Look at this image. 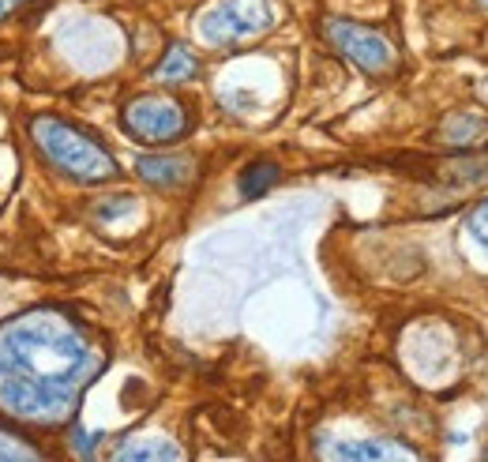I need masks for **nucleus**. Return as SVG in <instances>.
<instances>
[{
	"label": "nucleus",
	"mask_w": 488,
	"mask_h": 462,
	"mask_svg": "<svg viewBox=\"0 0 488 462\" xmlns=\"http://www.w3.org/2000/svg\"><path fill=\"white\" fill-rule=\"evenodd\" d=\"M98 365L83 331L53 308L0 323V406L23 421H64Z\"/></svg>",
	"instance_id": "f257e3e1"
},
{
	"label": "nucleus",
	"mask_w": 488,
	"mask_h": 462,
	"mask_svg": "<svg viewBox=\"0 0 488 462\" xmlns=\"http://www.w3.org/2000/svg\"><path fill=\"white\" fill-rule=\"evenodd\" d=\"M30 135H34L38 150H42L60 173L83 181V185L109 181L117 173V162L106 147H98L86 132L71 128V124L57 121V117H34V121H30Z\"/></svg>",
	"instance_id": "f03ea898"
},
{
	"label": "nucleus",
	"mask_w": 488,
	"mask_h": 462,
	"mask_svg": "<svg viewBox=\"0 0 488 462\" xmlns=\"http://www.w3.org/2000/svg\"><path fill=\"white\" fill-rule=\"evenodd\" d=\"M275 23L270 0H218L199 15V34L211 45H237L263 34Z\"/></svg>",
	"instance_id": "7ed1b4c3"
},
{
	"label": "nucleus",
	"mask_w": 488,
	"mask_h": 462,
	"mask_svg": "<svg viewBox=\"0 0 488 462\" xmlns=\"http://www.w3.org/2000/svg\"><path fill=\"white\" fill-rule=\"evenodd\" d=\"M121 124L139 143H177L188 132V109L165 94H139L124 106Z\"/></svg>",
	"instance_id": "20e7f679"
},
{
	"label": "nucleus",
	"mask_w": 488,
	"mask_h": 462,
	"mask_svg": "<svg viewBox=\"0 0 488 462\" xmlns=\"http://www.w3.org/2000/svg\"><path fill=\"white\" fill-rule=\"evenodd\" d=\"M323 30L334 42V49L342 57H349L368 76H387V71L398 68V49L375 27H364V23H353V19H327Z\"/></svg>",
	"instance_id": "39448f33"
},
{
	"label": "nucleus",
	"mask_w": 488,
	"mask_h": 462,
	"mask_svg": "<svg viewBox=\"0 0 488 462\" xmlns=\"http://www.w3.org/2000/svg\"><path fill=\"white\" fill-rule=\"evenodd\" d=\"M191 158L184 154H143L135 158V173H139L147 185H158V188H173V185H184V181H191Z\"/></svg>",
	"instance_id": "423d86ee"
},
{
	"label": "nucleus",
	"mask_w": 488,
	"mask_h": 462,
	"mask_svg": "<svg viewBox=\"0 0 488 462\" xmlns=\"http://www.w3.org/2000/svg\"><path fill=\"white\" fill-rule=\"evenodd\" d=\"M199 71V60L191 57L184 45H173V49H165L162 65L154 68V79H162V83H184V79H191Z\"/></svg>",
	"instance_id": "0eeeda50"
},
{
	"label": "nucleus",
	"mask_w": 488,
	"mask_h": 462,
	"mask_svg": "<svg viewBox=\"0 0 488 462\" xmlns=\"http://www.w3.org/2000/svg\"><path fill=\"white\" fill-rule=\"evenodd\" d=\"M278 177H282V173H278L275 162H252V165L241 173V196H244V199H259L267 188L278 185Z\"/></svg>",
	"instance_id": "6e6552de"
},
{
	"label": "nucleus",
	"mask_w": 488,
	"mask_h": 462,
	"mask_svg": "<svg viewBox=\"0 0 488 462\" xmlns=\"http://www.w3.org/2000/svg\"><path fill=\"white\" fill-rule=\"evenodd\" d=\"M338 459H413L410 448H391V443H375V440H361V443H338L334 448Z\"/></svg>",
	"instance_id": "1a4fd4ad"
},
{
	"label": "nucleus",
	"mask_w": 488,
	"mask_h": 462,
	"mask_svg": "<svg viewBox=\"0 0 488 462\" xmlns=\"http://www.w3.org/2000/svg\"><path fill=\"white\" fill-rule=\"evenodd\" d=\"M121 462H147V459H181V451L173 443L158 440V443H128V448L117 451Z\"/></svg>",
	"instance_id": "9d476101"
},
{
	"label": "nucleus",
	"mask_w": 488,
	"mask_h": 462,
	"mask_svg": "<svg viewBox=\"0 0 488 462\" xmlns=\"http://www.w3.org/2000/svg\"><path fill=\"white\" fill-rule=\"evenodd\" d=\"M15 459H38V451L27 448L19 436H12V432L0 428V462H15Z\"/></svg>",
	"instance_id": "9b49d317"
},
{
	"label": "nucleus",
	"mask_w": 488,
	"mask_h": 462,
	"mask_svg": "<svg viewBox=\"0 0 488 462\" xmlns=\"http://www.w3.org/2000/svg\"><path fill=\"white\" fill-rule=\"evenodd\" d=\"M469 233L488 249V199H485V203H477L474 214H469Z\"/></svg>",
	"instance_id": "f8f14e48"
},
{
	"label": "nucleus",
	"mask_w": 488,
	"mask_h": 462,
	"mask_svg": "<svg viewBox=\"0 0 488 462\" xmlns=\"http://www.w3.org/2000/svg\"><path fill=\"white\" fill-rule=\"evenodd\" d=\"M117 203H98L94 211H98V218H117V214H124V211H132V196H113Z\"/></svg>",
	"instance_id": "ddd939ff"
},
{
	"label": "nucleus",
	"mask_w": 488,
	"mask_h": 462,
	"mask_svg": "<svg viewBox=\"0 0 488 462\" xmlns=\"http://www.w3.org/2000/svg\"><path fill=\"white\" fill-rule=\"evenodd\" d=\"M19 4H27V0H0V15L12 12V8H19Z\"/></svg>",
	"instance_id": "4468645a"
}]
</instances>
